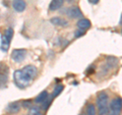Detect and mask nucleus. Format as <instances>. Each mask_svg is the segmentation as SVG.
Here are the masks:
<instances>
[{
  "mask_svg": "<svg viewBox=\"0 0 122 115\" xmlns=\"http://www.w3.org/2000/svg\"><path fill=\"white\" fill-rule=\"evenodd\" d=\"M109 97L105 92H101L98 94L97 97V107L99 115H106L109 111Z\"/></svg>",
  "mask_w": 122,
  "mask_h": 115,
  "instance_id": "f257e3e1",
  "label": "nucleus"
},
{
  "mask_svg": "<svg viewBox=\"0 0 122 115\" xmlns=\"http://www.w3.org/2000/svg\"><path fill=\"white\" fill-rule=\"evenodd\" d=\"M13 78H14V82L16 84V86L18 88H25L29 86L30 82L32 80V78L30 76L25 73L22 70H16L13 74Z\"/></svg>",
  "mask_w": 122,
  "mask_h": 115,
  "instance_id": "f03ea898",
  "label": "nucleus"
},
{
  "mask_svg": "<svg viewBox=\"0 0 122 115\" xmlns=\"http://www.w3.org/2000/svg\"><path fill=\"white\" fill-rule=\"evenodd\" d=\"M110 115H120L122 112V99L115 98L110 103L109 111Z\"/></svg>",
  "mask_w": 122,
  "mask_h": 115,
  "instance_id": "7ed1b4c3",
  "label": "nucleus"
},
{
  "mask_svg": "<svg viewBox=\"0 0 122 115\" xmlns=\"http://www.w3.org/2000/svg\"><path fill=\"white\" fill-rule=\"evenodd\" d=\"M26 55V50L25 49H15L11 53V58L14 62H21L24 61Z\"/></svg>",
  "mask_w": 122,
  "mask_h": 115,
  "instance_id": "20e7f679",
  "label": "nucleus"
},
{
  "mask_svg": "<svg viewBox=\"0 0 122 115\" xmlns=\"http://www.w3.org/2000/svg\"><path fill=\"white\" fill-rule=\"evenodd\" d=\"M66 14L70 18H81V17L83 16L81 10L79 9L77 6H72V7H70V8H67Z\"/></svg>",
  "mask_w": 122,
  "mask_h": 115,
  "instance_id": "39448f33",
  "label": "nucleus"
},
{
  "mask_svg": "<svg viewBox=\"0 0 122 115\" xmlns=\"http://www.w3.org/2000/svg\"><path fill=\"white\" fill-rule=\"evenodd\" d=\"M12 6L15 11H17V12H22L25 7H26V4L24 0H14L12 2Z\"/></svg>",
  "mask_w": 122,
  "mask_h": 115,
  "instance_id": "423d86ee",
  "label": "nucleus"
},
{
  "mask_svg": "<svg viewBox=\"0 0 122 115\" xmlns=\"http://www.w3.org/2000/svg\"><path fill=\"white\" fill-rule=\"evenodd\" d=\"M21 70L24 71L25 73L28 74L32 79L37 75V68L34 66V65H26V66H25Z\"/></svg>",
  "mask_w": 122,
  "mask_h": 115,
  "instance_id": "0eeeda50",
  "label": "nucleus"
},
{
  "mask_svg": "<svg viewBox=\"0 0 122 115\" xmlns=\"http://www.w3.org/2000/svg\"><path fill=\"white\" fill-rule=\"evenodd\" d=\"M77 28L79 30H82V31H86V30H89L91 28V21L87 20V18H81V20H79L77 21Z\"/></svg>",
  "mask_w": 122,
  "mask_h": 115,
  "instance_id": "6e6552de",
  "label": "nucleus"
},
{
  "mask_svg": "<svg viewBox=\"0 0 122 115\" xmlns=\"http://www.w3.org/2000/svg\"><path fill=\"white\" fill-rule=\"evenodd\" d=\"M51 24H53L54 26H68V21L66 20H64L62 17H53L51 18Z\"/></svg>",
  "mask_w": 122,
  "mask_h": 115,
  "instance_id": "1a4fd4ad",
  "label": "nucleus"
},
{
  "mask_svg": "<svg viewBox=\"0 0 122 115\" xmlns=\"http://www.w3.org/2000/svg\"><path fill=\"white\" fill-rule=\"evenodd\" d=\"M63 3H64V0H52L50 5H49V9L51 11L57 10V9H59L60 7H62Z\"/></svg>",
  "mask_w": 122,
  "mask_h": 115,
  "instance_id": "9d476101",
  "label": "nucleus"
},
{
  "mask_svg": "<svg viewBox=\"0 0 122 115\" xmlns=\"http://www.w3.org/2000/svg\"><path fill=\"white\" fill-rule=\"evenodd\" d=\"M7 110H8L10 113H17L18 111L20 110V104L18 102L11 103V104H9L8 107H7Z\"/></svg>",
  "mask_w": 122,
  "mask_h": 115,
  "instance_id": "9b49d317",
  "label": "nucleus"
},
{
  "mask_svg": "<svg viewBox=\"0 0 122 115\" xmlns=\"http://www.w3.org/2000/svg\"><path fill=\"white\" fill-rule=\"evenodd\" d=\"M47 97H48V93H47V91H43L41 94H39L36 97V99H35V102L36 103H43L46 99H47Z\"/></svg>",
  "mask_w": 122,
  "mask_h": 115,
  "instance_id": "f8f14e48",
  "label": "nucleus"
},
{
  "mask_svg": "<svg viewBox=\"0 0 122 115\" xmlns=\"http://www.w3.org/2000/svg\"><path fill=\"white\" fill-rule=\"evenodd\" d=\"M9 44H10V41L6 39V37L3 35L2 36V41H1V49L4 52H6L7 50H8L9 48Z\"/></svg>",
  "mask_w": 122,
  "mask_h": 115,
  "instance_id": "ddd939ff",
  "label": "nucleus"
},
{
  "mask_svg": "<svg viewBox=\"0 0 122 115\" xmlns=\"http://www.w3.org/2000/svg\"><path fill=\"white\" fill-rule=\"evenodd\" d=\"M86 115H96V107L94 104H89L86 108Z\"/></svg>",
  "mask_w": 122,
  "mask_h": 115,
  "instance_id": "4468645a",
  "label": "nucleus"
},
{
  "mask_svg": "<svg viewBox=\"0 0 122 115\" xmlns=\"http://www.w3.org/2000/svg\"><path fill=\"white\" fill-rule=\"evenodd\" d=\"M63 90V86L62 85H57L55 88H54V92H53V95H52V98L56 97V96H58L61 92Z\"/></svg>",
  "mask_w": 122,
  "mask_h": 115,
  "instance_id": "2eb2a0df",
  "label": "nucleus"
},
{
  "mask_svg": "<svg viewBox=\"0 0 122 115\" xmlns=\"http://www.w3.org/2000/svg\"><path fill=\"white\" fill-rule=\"evenodd\" d=\"M4 36L6 37V39H7V40L11 41V39H12V36H13V30L11 29V28H7L6 31H5Z\"/></svg>",
  "mask_w": 122,
  "mask_h": 115,
  "instance_id": "dca6fc26",
  "label": "nucleus"
},
{
  "mask_svg": "<svg viewBox=\"0 0 122 115\" xmlns=\"http://www.w3.org/2000/svg\"><path fill=\"white\" fill-rule=\"evenodd\" d=\"M51 101H52V99L50 97H47V99L43 102V109L44 110H47L49 108V106L51 104Z\"/></svg>",
  "mask_w": 122,
  "mask_h": 115,
  "instance_id": "f3484780",
  "label": "nucleus"
},
{
  "mask_svg": "<svg viewBox=\"0 0 122 115\" xmlns=\"http://www.w3.org/2000/svg\"><path fill=\"white\" fill-rule=\"evenodd\" d=\"M39 111H40V108L39 107H30V115H35L37 113H39Z\"/></svg>",
  "mask_w": 122,
  "mask_h": 115,
  "instance_id": "a211bd4d",
  "label": "nucleus"
},
{
  "mask_svg": "<svg viewBox=\"0 0 122 115\" xmlns=\"http://www.w3.org/2000/svg\"><path fill=\"white\" fill-rule=\"evenodd\" d=\"M85 33H86V31H82V30H78V31H75V38H79V37H81L85 35Z\"/></svg>",
  "mask_w": 122,
  "mask_h": 115,
  "instance_id": "6ab92c4d",
  "label": "nucleus"
},
{
  "mask_svg": "<svg viewBox=\"0 0 122 115\" xmlns=\"http://www.w3.org/2000/svg\"><path fill=\"white\" fill-rule=\"evenodd\" d=\"M30 104H32V102H30V100H26V101H24L22 102V107L24 108H30Z\"/></svg>",
  "mask_w": 122,
  "mask_h": 115,
  "instance_id": "aec40b11",
  "label": "nucleus"
},
{
  "mask_svg": "<svg viewBox=\"0 0 122 115\" xmlns=\"http://www.w3.org/2000/svg\"><path fill=\"white\" fill-rule=\"evenodd\" d=\"M89 1H90L91 3H94V4H97V3L100 1V0H89Z\"/></svg>",
  "mask_w": 122,
  "mask_h": 115,
  "instance_id": "412c9836",
  "label": "nucleus"
},
{
  "mask_svg": "<svg viewBox=\"0 0 122 115\" xmlns=\"http://www.w3.org/2000/svg\"><path fill=\"white\" fill-rule=\"evenodd\" d=\"M35 115H43V114H42V113H40V112H39V113H37V114H35Z\"/></svg>",
  "mask_w": 122,
  "mask_h": 115,
  "instance_id": "4be33fe9",
  "label": "nucleus"
},
{
  "mask_svg": "<svg viewBox=\"0 0 122 115\" xmlns=\"http://www.w3.org/2000/svg\"><path fill=\"white\" fill-rule=\"evenodd\" d=\"M120 22H121V24H122V18H121V21H120Z\"/></svg>",
  "mask_w": 122,
  "mask_h": 115,
  "instance_id": "5701e85b",
  "label": "nucleus"
},
{
  "mask_svg": "<svg viewBox=\"0 0 122 115\" xmlns=\"http://www.w3.org/2000/svg\"><path fill=\"white\" fill-rule=\"evenodd\" d=\"M121 34H122V30H121Z\"/></svg>",
  "mask_w": 122,
  "mask_h": 115,
  "instance_id": "b1692460",
  "label": "nucleus"
}]
</instances>
